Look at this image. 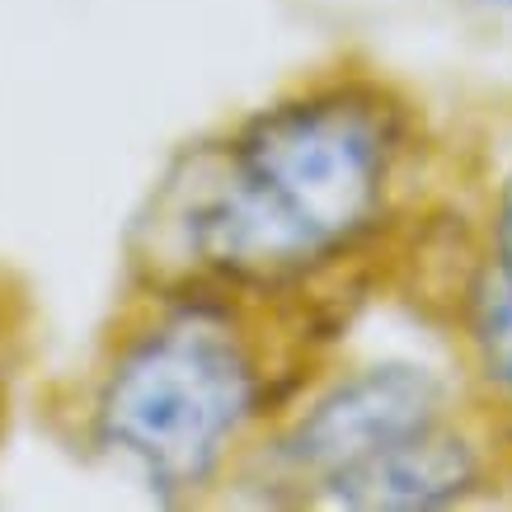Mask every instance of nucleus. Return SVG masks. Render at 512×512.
<instances>
[{
	"instance_id": "nucleus-6",
	"label": "nucleus",
	"mask_w": 512,
	"mask_h": 512,
	"mask_svg": "<svg viewBox=\"0 0 512 512\" xmlns=\"http://www.w3.org/2000/svg\"><path fill=\"white\" fill-rule=\"evenodd\" d=\"M494 235H498V268H503V273L512 278V174L503 179V193H498Z\"/></svg>"
},
{
	"instance_id": "nucleus-3",
	"label": "nucleus",
	"mask_w": 512,
	"mask_h": 512,
	"mask_svg": "<svg viewBox=\"0 0 512 512\" xmlns=\"http://www.w3.org/2000/svg\"><path fill=\"white\" fill-rule=\"evenodd\" d=\"M447 423V390L433 372L409 362H381L348 376L292 428L282 456L329 489L343 475L372 466L395 447Z\"/></svg>"
},
{
	"instance_id": "nucleus-1",
	"label": "nucleus",
	"mask_w": 512,
	"mask_h": 512,
	"mask_svg": "<svg viewBox=\"0 0 512 512\" xmlns=\"http://www.w3.org/2000/svg\"><path fill=\"white\" fill-rule=\"evenodd\" d=\"M400 113L339 85L249 118L174 198L179 245L202 273L278 287L339 259L376 226Z\"/></svg>"
},
{
	"instance_id": "nucleus-2",
	"label": "nucleus",
	"mask_w": 512,
	"mask_h": 512,
	"mask_svg": "<svg viewBox=\"0 0 512 512\" xmlns=\"http://www.w3.org/2000/svg\"><path fill=\"white\" fill-rule=\"evenodd\" d=\"M259 404L245 339L207 306L146 329L99 390V442L118 451L156 494L202 489Z\"/></svg>"
},
{
	"instance_id": "nucleus-5",
	"label": "nucleus",
	"mask_w": 512,
	"mask_h": 512,
	"mask_svg": "<svg viewBox=\"0 0 512 512\" xmlns=\"http://www.w3.org/2000/svg\"><path fill=\"white\" fill-rule=\"evenodd\" d=\"M470 339L484 357V372L512 395V278L484 268L470 287Z\"/></svg>"
},
{
	"instance_id": "nucleus-7",
	"label": "nucleus",
	"mask_w": 512,
	"mask_h": 512,
	"mask_svg": "<svg viewBox=\"0 0 512 512\" xmlns=\"http://www.w3.org/2000/svg\"><path fill=\"white\" fill-rule=\"evenodd\" d=\"M484 5H498V10H512V0H484Z\"/></svg>"
},
{
	"instance_id": "nucleus-4",
	"label": "nucleus",
	"mask_w": 512,
	"mask_h": 512,
	"mask_svg": "<svg viewBox=\"0 0 512 512\" xmlns=\"http://www.w3.org/2000/svg\"><path fill=\"white\" fill-rule=\"evenodd\" d=\"M475 480H480L475 451L442 423V428L404 442L372 466L343 475L339 484H329V498H339L343 508L419 512L456 503L466 489H475Z\"/></svg>"
}]
</instances>
